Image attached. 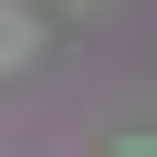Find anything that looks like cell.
Instances as JSON below:
<instances>
[{
	"mask_svg": "<svg viewBox=\"0 0 157 157\" xmlns=\"http://www.w3.org/2000/svg\"><path fill=\"white\" fill-rule=\"evenodd\" d=\"M115 157H157V136H126V147H115Z\"/></svg>",
	"mask_w": 157,
	"mask_h": 157,
	"instance_id": "7a4b0ae2",
	"label": "cell"
},
{
	"mask_svg": "<svg viewBox=\"0 0 157 157\" xmlns=\"http://www.w3.org/2000/svg\"><path fill=\"white\" fill-rule=\"evenodd\" d=\"M32 52H42V21L21 0H0V73H32Z\"/></svg>",
	"mask_w": 157,
	"mask_h": 157,
	"instance_id": "6da1fadb",
	"label": "cell"
}]
</instances>
